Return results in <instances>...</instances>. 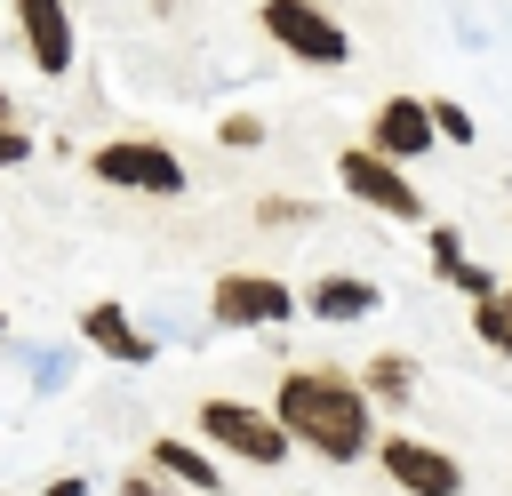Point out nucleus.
<instances>
[{"label":"nucleus","instance_id":"423d86ee","mask_svg":"<svg viewBox=\"0 0 512 496\" xmlns=\"http://www.w3.org/2000/svg\"><path fill=\"white\" fill-rule=\"evenodd\" d=\"M376 464L400 496H464V464L416 432H376Z\"/></svg>","mask_w":512,"mask_h":496},{"label":"nucleus","instance_id":"6ab92c4d","mask_svg":"<svg viewBox=\"0 0 512 496\" xmlns=\"http://www.w3.org/2000/svg\"><path fill=\"white\" fill-rule=\"evenodd\" d=\"M24 160H32V128L8 120V128H0V168H24Z\"/></svg>","mask_w":512,"mask_h":496},{"label":"nucleus","instance_id":"9b49d317","mask_svg":"<svg viewBox=\"0 0 512 496\" xmlns=\"http://www.w3.org/2000/svg\"><path fill=\"white\" fill-rule=\"evenodd\" d=\"M144 464H152L168 488H200V496H224V464H216L200 440H168V432H160V440L144 448Z\"/></svg>","mask_w":512,"mask_h":496},{"label":"nucleus","instance_id":"20e7f679","mask_svg":"<svg viewBox=\"0 0 512 496\" xmlns=\"http://www.w3.org/2000/svg\"><path fill=\"white\" fill-rule=\"evenodd\" d=\"M256 24H264V40H272L280 56H296V64H344V56H352V32H344L320 0H264Z\"/></svg>","mask_w":512,"mask_h":496},{"label":"nucleus","instance_id":"dca6fc26","mask_svg":"<svg viewBox=\"0 0 512 496\" xmlns=\"http://www.w3.org/2000/svg\"><path fill=\"white\" fill-rule=\"evenodd\" d=\"M464 264H472V256H464V232H456V224H440V232H432V272H440V280H456Z\"/></svg>","mask_w":512,"mask_h":496},{"label":"nucleus","instance_id":"2eb2a0df","mask_svg":"<svg viewBox=\"0 0 512 496\" xmlns=\"http://www.w3.org/2000/svg\"><path fill=\"white\" fill-rule=\"evenodd\" d=\"M216 144H224V152H256V144H264V120H256V112H224Z\"/></svg>","mask_w":512,"mask_h":496},{"label":"nucleus","instance_id":"f03ea898","mask_svg":"<svg viewBox=\"0 0 512 496\" xmlns=\"http://www.w3.org/2000/svg\"><path fill=\"white\" fill-rule=\"evenodd\" d=\"M88 176L112 184V192H152V200H176V192H184V160H176L168 144H152V136H112V144H96V152H88Z\"/></svg>","mask_w":512,"mask_h":496},{"label":"nucleus","instance_id":"6e6552de","mask_svg":"<svg viewBox=\"0 0 512 496\" xmlns=\"http://www.w3.org/2000/svg\"><path fill=\"white\" fill-rule=\"evenodd\" d=\"M376 160H392V168H408V160H424L440 136H432V112H424V96H384L376 112H368V136H360Z\"/></svg>","mask_w":512,"mask_h":496},{"label":"nucleus","instance_id":"f257e3e1","mask_svg":"<svg viewBox=\"0 0 512 496\" xmlns=\"http://www.w3.org/2000/svg\"><path fill=\"white\" fill-rule=\"evenodd\" d=\"M272 424L288 432V448H312L320 464H360L376 456V408L352 384V368H288L272 392Z\"/></svg>","mask_w":512,"mask_h":496},{"label":"nucleus","instance_id":"0eeeda50","mask_svg":"<svg viewBox=\"0 0 512 496\" xmlns=\"http://www.w3.org/2000/svg\"><path fill=\"white\" fill-rule=\"evenodd\" d=\"M208 312L224 328H280V320H296V288L272 280V272H216Z\"/></svg>","mask_w":512,"mask_h":496},{"label":"nucleus","instance_id":"9d476101","mask_svg":"<svg viewBox=\"0 0 512 496\" xmlns=\"http://www.w3.org/2000/svg\"><path fill=\"white\" fill-rule=\"evenodd\" d=\"M80 344H88V352H104V360H120V368H144V360L160 352V344H152V336H144V328L112 304V296L80 312Z\"/></svg>","mask_w":512,"mask_h":496},{"label":"nucleus","instance_id":"1a4fd4ad","mask_svg":"<svg viewBox=\"0 0 512 496\" xmlns=\"http://www.w3.org/2000/svg\"><path fill=\"white\" fill-rule=\"evenodd\" d=\"M8 16H16V32H24L32 72L64 80V72H72V56H80V40H72V8H64V0H8Z\"/></svg>","mask_w":512,"mask_h":496},{"label":"nucleus","instance_id":"4468645a","mask_svg":"<svg viewBox=\"0 0 512 496\" xmlns=\"http://www.w3.org/2000/svg\"><path fill=\"white\" fill-rule=\"evenodd\" d=\"M472 336H480L488 352H504V360H512V288H496V296H480V304H472Z\"/></svg>","mask_w":512,"mask_h":496},{"label":"nucleus","instance_id":"7ed1b4c3","mask_svg":"<svg viewBox=\"0 0 512 496\" xmlns=\"http://www.w3.org/2000/svg\"><path fill=\"white\" fill-rule=\"evenodd\" d=\"M200 440L208 448H224L232 464H288V432L272 424V408H256V400H200Z\"/></svg>","mask_w":512,"mask_h":496},{"label":"nucleus","instance_id":"a211bd4d","mask_svg":"<svg viewBox=\"0 0 512 496\" xmlns=\"http://www.w3.org/2000/svg\"><path fill=\"white\" fill-rule=\"evenodd\" d=\"M304 216H312V208L288 200V192H264V200H256V224H304Z\"/></svg>","mask_w":512,"mask_h":496},{"label":"nucleus","instance_id":"f8f14e48","mask_svg":"<svg viewBox=\"0 0 512 496\" xmlns=\"http://www.w3.org/2000/svg\"><path fill=\"white\" fill-rule=\"evenodd\" d=\"M304 304H312L328 328H344V320H368V312H376V280H360V272H328Z\"/></svg>","mask_w":512,"mask_h":496},{"label":"nucleus","instance_id":"f3484780","mask_svg":"<svg viewBox=\"0 0 512 496\" xmlns=\"http://www.w3.org/2000/svg\"><path fill=\"white\" fill-rule=\"evenodd\" d=\"M424 112H432V136L440 144H472V112L464 104H424Z\"/></svg>","mask_w":512,"mask_h":496},{"label":"nucleus","instance_id":"5701e85b","mask_svg":"<svg viewBox=\"0 0 512 496\" xmlns=\"http://www.w3.org/2000/svg\"><path fill=\"white\" fill-rule=\"evenodd\" d=\"M0 344H8V312H0Z\"/></svg>","mask_w":512,"mask_h":496},{"label":"nucleus","instance_id":"ddd939ff","mask_svg":"<svg viewBox=\"0 0 512 496\" xmlns=\"http://www.w3.org/2000/svg\"><path fill=\"white\" fill-rule=\"evenodd\" d=\"M352 384L368 392V408H400V400L416 392V360H408V352H376V360H368Z\"/></svg>","mask_w":512,"mask_h":496},{"label":"nucleus","instance_id":"412c9836","mask_svg":"<svg viewBox=\"0 0 512 496\" xmlns=\"http://www.w3.org/2000/svg\"><path fill=\"white\" fill-rule=\"evenodd\" d=\"M40 496H88V480H48Z\"/></svg>","mask_w":512,"mask_h":496},{"label":"nucleus","instance_id":"aec40b11","mask_svg":"<svg viewBox=\"0 0 512 496\" xmlns=\"http://www.w3.org/2000/svg\"><path fill=\"white\" fill-rule=\"evenodd\" d=\"M120 496H168V480H160V472H128V480H120Z\"/></svg>","mask_w":512,"mask_h":496},{"label":"nucleus","instance_id":"b1692460","mask_svg":"<svg viewBox=\"0 0 512 496\" xmlns=\"http://www.w3.org/2000/svg\"><path fill=\"white\" fill-rule=\"evenodd\" d=\"M504 288H512V280H504Z\"/></svg>","mask_w":512,"mask_h":496},{"label":"nucleus","instance_id":"39448f33","mask_svg":"<svg viewBox=\"0 0 512 496\" xmlns=\"http://www.w3.org/2000/svg\"><path fill=\"white\" fill-rule=\"evenodd\" d=\"M336 184H344L360 208H376V216L424 224V192H416V176H408V168H392V160H376L368 144H344V152H336Z\"/></svg>","mask_w":512,"mask_h":496},{"label":"nucleus","instance_id":"4be33fe9","mask_svg":"<svg viewBox=\"0 0 512 496\" xmlns=\"http://www.w3.org/2000/svg\"><path fill=\"white\" fill-rule=\"evenodd\" d=\"M8 120H16V96H8V88H0V128H8Z\"/></svg>","mask_w":512,"mask_h":496}]
</instances>
